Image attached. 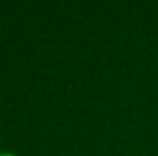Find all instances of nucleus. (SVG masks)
Listing matches in <instances>:
<instances>
[{"label":"nucleus","mask_w":158,"mask_h":156,"mask_svg":"<svg viewBox=\"0 0 158 156\" xmlns=\"http://www.w3.org/2000/svg\"><path fill=\"white\" fill-rule=\"evenodd\" d=\"M0 156H17V154H13V153H0Z\"/></svg>","instance_id":"f257e3e1"}]
</instances>
